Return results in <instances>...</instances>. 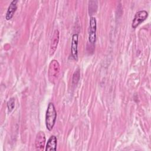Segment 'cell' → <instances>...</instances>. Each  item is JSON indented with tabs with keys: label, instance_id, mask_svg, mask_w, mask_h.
Listing matches in <instances>:
<instances>
[{
	"label": "cell",
	"instance_id": "cell-1",
	"mask_svg": "<svg viewBox=\"0 0 151 151\" xmlns=\"http://www.w3.org/2000/svg\"><path fill=\"white\" fill-rule=\"evenodd\" d=\"M57 119V112L52 103H49L45 114V125L47 129L51 131L54 127Z\"/></svg>",
	"mask_w": 151,
	"mask_h": 151
},
{
	"label": "cell",
	"instance_id": "cell-2",
	"mask_svg": "<svg viewBox=\"0 0 151 151\" xmlns=\"http://www.w3.org/2000/svg\"><path fill=\"white\" fill-rule=\"evenodd\" d=\"M96 29H97V22L95 17H91L90 19L89 33H88V42L91 45L95 44L96 40Z\"/></svg>",
	"mask_w": 151,
	"mask_h": 151
},
{
	"label": "cell",
	"instance_id": "cell-3",
	"mask_svg": "<svg viewBox=\"0 0 151 151\" xmlns=\"http://www.w3.org/2000/svg\"><path fill=\"white\" fill-rule=\"evenodd\" d=\"M59 71H60L59 63L55 60H52L50 64V67L48 70L49 78L51 82L57 78Z\"/></svg>",
	"mask_w": 151,
	"mask_h": 151
},
{
	"label": "cell",
	"instance_id": "cell-4",
	"mask_svg": "<svg viewBox=\"0 0 151 151\" xmlns=\"http://www.w3.org/2000/svg\"><path fill=\"white\" fill-rule=\"evenodd\" d=\"M148 17V12L145 10H142L137 12L134 15L132 21V27L133 28H136L142 22H143Z\"/></svg>",
	"mask_w": 151,
	"mask_h": 151
},
{
	"label": "cell",
	"instance_id": "cell-5",
	"mask_svg": "<svg viewBox=\"0 0 151 151\" xmlns=\"http://www.w3.org/2000/svg\"><path fill=\"white\" fill-rule=\"evenodd\" d=\"M46 139L45 134L43 132H39L35 137V146L38 150H42L45 147Z\"/></svg>",
	"mask_w": 151,
	"mask_h": 151
},
{
	"label": "cell",
	"instance_id": "cell-6",
	"mask_svg": "<svg viewBox=\"0 0 151 151\" xmlns=\"http://www.w3.org/2000/svg\"><path fill=\"white\" fill-rule=\"evenodd\" d=\"M78 35L77 34H74L72 36L71 53L73 58L76 61L78 60Z\"/></svg>",
	"mask_w": 151,
	"mask_h": 151
},
{
	"label": "cell",
	"instance_id": "cell-7",
	"mask_svg": "<svg viewBox=\"0 0 151 151\" xmlns=\"http://www.w3.org/2000/svg\"><path fill=\"white\" fill-rule=\"evenodd\" d=\"M18 2V1L17 0H14L9 4L5 16V18L6 20H10L13 17L15 12L17 9Z\"/></svg>",
	"mask_w": 151,
	"mask_h": 151
},
{
	"label": "cell",
	"instance_id": "cell-8",
	"mask_svg": "<svg viewBox=\"0 0 151 151\" xmlns=\"http://www.w3.org/2000/svg\"><path fill=\"white\" fill-rule=\"evenodd\" d=\"M58 41H59V31L57 29H55L54 31V32L51 40V45H50V55H52L55 51L57 48Z\"/></svg>",
	"mask_w": 151,
	"mask_h": 151
},
{
	"label": "cell",
	"instance_id": "cell-9",
	"mask_svg": "<svg viewBox=\"0 0 151 151\" xmlns=\"http://www.w3.org/2000/svg\"><path fill=\"white\" fill-rule=\"evenodd\" d=\"M57 137L52 135L48 140L45 149L46 151H54L57 149Z\"/></svg>",
	"mask_w": 151,
	"mask_h": 151
},
{
	"label": "cell",
	"instance_id": "cell-10",
	"mask_svg": "<svg viewBox=\"0 0 151 151\" xmlns=\"http://www.w3.org/2000/svg\"><path fill=\"white\" fill-rule=\"evenodd\" d=\"M80 70L79 69H77L76 70V71L73 74V83L74 84H77V83H78L79 79H80Z\"/></svg>",
	"mask_w": 151,
	"mask_h": 151
},
{
	"label": "cell",
	"instance_id": "cell-11",
	"mask_svg": "<svg viewBox=\"0 0 151 151\" xmlns=\"http://www.w3.org/2000/svg\"><path fill=\"white\" fill-rule=\"evenodd\" d=\"M15 107V99L11 98L7 102V107L8 111L11 112Z\"/></svg>",
	"mask_w": 151,
	"mask_h": 151
}]
</instances>
